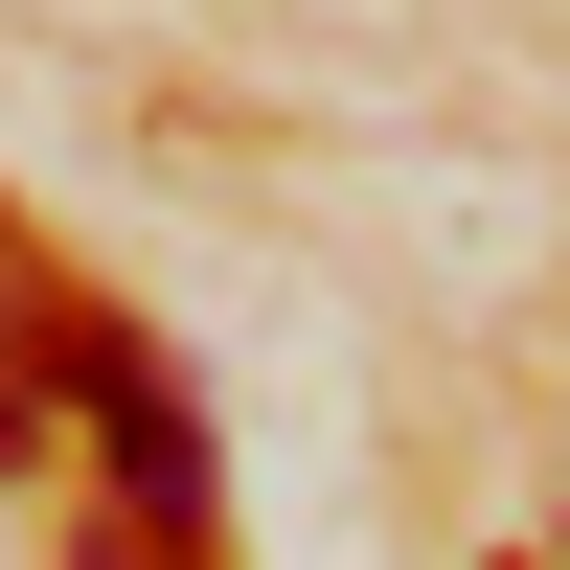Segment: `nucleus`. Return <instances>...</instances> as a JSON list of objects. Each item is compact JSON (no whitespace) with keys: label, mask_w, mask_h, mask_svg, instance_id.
<instances>
[{"label":"nucleus","mask_w":570,"mask_h":570,"mask_svg":"<svg viewBox=\"0 0 570 570\" xmlns=\"http://www.w3.org/2000/svg\"><path fill=\"white\" fill-rule=\"evenodd\" d=\"M46 411H91V434H115L137 548H183V570H206V411H183V365L137 343V320H46Z\"/></svg>","instance_id":"f257e3e1"},{"label":"nucleus","mask_w":570,"mask_h":570,"mask_svg":"<svg viewBox=\"0 0 570 570\" xmlns=\"http://www.w3.org/2000/svg\"><path fill=\"white\" fill-rule=\"evenodd\" d=\"M23 456H46V343L0 320V480H23Z\"/></svg>","instance_id":"f03ea898"}]
</instances>
